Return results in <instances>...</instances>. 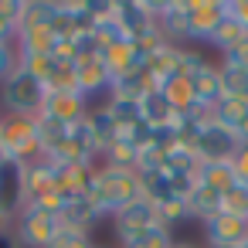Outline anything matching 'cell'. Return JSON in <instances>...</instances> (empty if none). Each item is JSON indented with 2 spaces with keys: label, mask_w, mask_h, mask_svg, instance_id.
<instances>
[{
  "label": "cell",
  "mask_w": 248,
  "mask_h": 248,
  "mask_svg": "<svg viewBox=\"0 0 248 248\" xmlns=\"http://www.w3.org/2000/svg\"><path fill=\"white\" fill-rule=\"evenodd\" d=\"M245 112H248V99H228V95H221V102L211 109V116H214L221 126H228V129H234Z\"/></svg>",
  "instance_id": "obj_33"
},
{
  "label": "cell",
  "mask_w": 248,
  "mask_h": 248,
  "mask_svg": "<svg viewBox=\"0 0 248 248\" xmlns=\"http://www.w3.org/2000/svg\"><path fill=\"white\" fill-rule=\"evenodd\" d=\"M180 48L184 45H163V48H156L150 58H146V65H143V72L150 75V82L160 89L163 82H170V78H177L180 75Z\"/></svg>",
  "instance_id": "obj_15"
},
{
  "label": "cell",
  "mask_w": 248,
  "mask_h": 248,
  "mask_svg": "<svg viewBox=\"0 0 248 248\" xmlns=\"http://www.w3.org/2000/svg\"><path fill=\"white\" fill-rule=\"evenodd\" d=\"M48 119L62 123V126H75L89 116V102L78 89H48L45 95V109H41Z\"/></svg>",
  "instance_id": "obj_8"
},
{
  "label": "cell",
  "mask_w": 248,
  "mask_h": 248,
  "mask_svg": "<svg viewBox=\"0 0 248 248\" xmlns=\"http://www.w3.org/2000/svg\"><path fill=\"white\" fill-rule=\"evenodd\" d=\"M156 221L163 224V228H177V224H184V221H190V207H187V201L184 197H167V201H160L156 204Z\"/></svg>",
  "instance_id": "obj_29"
},
{
  "label": "cell",
  "mask_w": 248,
  "mask_h": 248,
  "mask_svg": "<svg viewBox=\"0 0 248 248\" xmlns=\"http://www.w3.org/2000/svg\"><path fill=\"white\" fill-rule=\"evenodd\" d=\"M24 190H28V201H38L41 194L55 190V167L45 156L24 163Z\"/></svg>",
  "instance_id": "obj_19"
},
{
  "label": "cell",
  "mask_w": 248,
  "mask_h": 248,
  "mask_svg": "<svg viewBox=\"0 0 248 248\" xmlns=\"http://www.w3.org/2000/svg\"><path fill=\"white\" fill-rule=\"evenodd\" d=\"M228 17L248 31V0H228Z\"/></svg>",
  "instance_id": "obj_41"
},
{
  "label": "cell",
  "mask_w": 248,
  "mask_h": 248,
  "mask_svg": "<svg viewBox=\"0 0 248 248\" xmlns=\"http://www.w3.org/2000/svg\"><path fill=\"white\" fill-rule=\"evenodd\" d=\"M24 0H0V41H14L21 24Z\"/></svg>",
  "instance_id": "obj_34"
},
{
  "label": "cell",
  "mask_w": 248,
  "mask_h": 248,
  "mask_svg": "<svg viewBox=\"0 0 248 248\" xmlns=\"http://www.w3.org/2000/svg\"><path fill=\"white\" fill-rule=\"evenodd\" d=\"M106 109H109V116L119 123V129L123 126H133V123H140V102H123V99H106Z\"/></svg>",
  "instance_id": "obj_35"
},
{
  "label": "cell",
  "mask_w": 248,
  "mask_h": 248,
  "mask_svg": "<svg viewBox=\"0 0 248 248\" xmlns=\"http://www.w3.org/2000/svg\"><path fill=\"white\" fill-rule=\"evenodd\" d=\"M160 92H163V99L170 102V109H173V112H187L190 106H197V102H194V89H190V78H187V75H177V78L163 82V85H160Z\"/></svg>",
  "instance_id": "obj_27"
},
{
  "label": "cell",
  "mask_w": 248,
  "mask_h": 248,
  "mask_svg": "<svg viewBox=\"0 0 248 248\" xmlns=\"http://www.w3.org/2000/svg\"><path fill=\"white\" fill-rule=\"evenodd\" d=\"M7 160V153H4V140H0V163H4Z\"/></svg>",
  "instance_id": "obj_46"
},
{
  "label": "cell",
  "mask_w": 248,
  "mask_h": 248,
  "mask_svg": "<svg viewBox=\"0 0 248 248\" xmlns=\"http://www.w3.org/2000/svg\"><path fill=\"white\" fill-rule=\"evenodd\" d=\"M150 89H156L150 82V75L140 68V72H129L123 78H112V89H109V99H123V102H140Z\"/></svg>",
  "instance_id": "obj_21"
},
{
  "label": "cell",
  "mask_w": 248,
  "mask_h": 248,
  "mask_svg": "<svg viewBox=\"0 0 248 248\" xmlns=\"http://www.w3.org/2000/svg\"><path fill=\"white\" fill-rule=\"evenodd\" d=\"M217 62H228V65H241V68H248V34H245L231 51H224Z\"/></svg>",
  "instance_id": "obj_39"
},
{
  "label": "cell",
  "mask_w": 248,
  "mask_h": 248,
  "mask_svg": "<svg viewBox=\"0 0 248 248\" xmlns=\"http://www.w3.org/2000/svg\"><path fill=\"white\" fill-rule=\"evenodd\" d=\"M55 11H58V0H24V11H21V24H17V31L51 28Z\"/></svg>",
  "instance_id": "obj_22"
},
{
  "label": "cell",
  "mask_w": 248,
  "mask_h": 248,
  "mask_svg": "<svg viewBox=\"0 0 248 248\" xmlns=\"http://www.w3.org/2000/svg\"><path fill=\"white\" fill-rule=\"evenodd\" d=\"M0 140H4V153L11 160H21V163L41 160L38 129H34V119H28V116L0 112Z\"/></svg>",
  "instance_id": "obj_3"
},
{
  "label": "cell",
  "mask_w": 248,
  "mask_h": 248,
  "mask_svg": "<svg viewBox=\"0 0 248 248\" xmlns=\"http://www.w3.org/2000/svg\"><path fill=\"white\" fill-rule=\"evenodd\" d=\"M217 75H221V92L228 99H248V68L217 62Z\"/></svg>",
  "instance_id": "obj_26"
},
{
  "label": "cell",
  "mask_w": 248,
  "mask_h": 248,
  "mask_svg": "<svg viewBox=\"0 0 248 248\" xmlns=\"http://www.w3.org/2000/svg\"><path fill=\"white\" fill-rule=\"evenodd\" d=\"M95 248H102V245H95Z\"/></svg>",
  "instance_id": "obj_49"
},
{
  "label": "cell",
  "mask_w": 248,
  "mask_h": 248,
  "mask_svg": "<svg viewBox=\"0 0 248 248\" xmlns=\"http://www.w3.org/2000/svg\"><path fill=\"white\" fill-rule=\"evenodd\" d=\"M55 167V190L65 197H82L92 187L99 163H51Z\"/></svg>",
  "instance_id": "obj_13"
},
{
  "label": "cell",
  "mask_w": 248,
  "mask_h": 248,
  "mask_svg": "<svg viewBox=\"0 0 248 248\" xmlns=\"http://www.w3.org/2000/svg\"><path fill=\"white\" fill-rule=\"evenodd\" d=\"M228 17V0H187V45H207Z\"/></svg>",
  "instance_id": "obj_5"
},
{
  "label": "cell",
  "mask_w": 248,
  "mask_h": 248,
  "mask_svg": "<svg viewBox=\"0 0 248 248\" xmlns=\"http://www.w3.org/2000/svg\"><path fill=\"white\" fill-rule=\"evenodd\" d=\"M197 180L207 184V187H214V190H221V194H228V190L238 184L231 160H211V163H201V167H197Z\"/></svg>",
  "instance_id": "obj_23"
},
{
  "label": "cell",
  "mask_w": 248,
  "mask_h": 248,
  "mask_svg": "<svg viewBox=\"0 0 248 248\" xmlns=\"http://www.w3.org/2000/svg\"><path fill=\"white\" fill-rule=\"evenodd\" d=\"M109 221H112V234H116V241H119V245L160 224V221H156V204H153V201H146V197H136L133 204L119 207Z\"/></svg>",
  "instance_id": "obj_7"
},
{
  "label": "cell",
  "mask_w": 248,
  "mask_h": 248,
  "mask_svg": "<svg viewBox=\"0 0 248 248\" xmlns=\"http://www.w3.org/2000/svg\"><path fill=\"white\" fill-rule=\"evenodd\" d=\"M173 248H201V245H194V241H173Z\"/></svg>",
  "instance_id": "obj_45"
},
{
  "label": "cell",
  "mask_w": 248,
  "mask_h": 248,
  "mask_svg": "<svg viewBox=\"0 0 248 248\" xmlns=\"http://www.w3.org/2000/svg\"><path fill=\"white\" fill-rule=\"evenodd\" d=\"M197 167H201V156L187 143H177V146H170L163 153V170L167 173H190V177H197Z\"/></svg>",
  "instance_id": "obj_25"
},
{
  "label": "cell",
  "mask_w": 248,
  "mask_h": 248,
  "mask_svg": "<svg viewBox=\"0 0 248 248\" xmlns=\"http://www.w3.org/2000/svg\"><path fill=\"white\" fill-rule=\"evenodd\" d=\"M102 65L109 68L112 78H123V75H129V72H140V68L146 65V58H143L140 48L126 38V41H119V45L102 48Z\"/></svg>",
  "instance_id": "obj_14"
},
{
  "label": "cell",
  "mask_w": 248,
  "mask_h": 248,
  "mask_svg": "<svg viewBox=\"0 0 248 248\" xmlns=\"http://www.w3.org/2000/svg\"><path fill=\"white\" fill-rule=\"evenodd\" d=\"M136 197H143L136 170H123V167H109V163L95 167V177H92V187H89V201L99 207L102 217H112L119 207L133 204Z\"/></svg>",
  "instance_id": "obj_1"
},
{
  "label": "cell",
  "mask_w": 248,
  "mask_h": 248,
  "mask_svg": "<svg viewBox=\"0 0 248 248\" xmlns=\"http://www.w3.org/2000/svg\"><path fill=\"white\" fill-rule=\"evenodd\" d=\"M140 119H143L150 129H160V126H170V123H173V109H170V102L163 99L160 89H150V92L140 99Z\"/></svg>",
  "instance_id": "obj_20"
},
{
  "label": "cell",
  "mask_w": 248,
  "mask_h": 248,
  "mask_svg": "<svg viewBox=\"0 0 248 248\" xmlns=\"http://www.w3.org/2000/svg\"><path fill=\"white\" fill-rule=\"evenodd\" d=\"M28 204V190H24V163L21 160H4L0 163V207H7L11 214H17Z\"/></svg>",
  "instance_id": "obj_12"
},
{
  "label": "cell",
  "mask_w": 248,
  "mask_h": 248,
  "mask_svg": "<svg viewBox=\"0 0 248 248\" xmlns=\"http://www.w3.org/2000/svg\"><path fill=\"white\" fill-rule=\"evenodd\" d=\"M224 248H241V245H224Z\"/></svg>",
  "instance_id": "obj_47"
},
{
  "label": "cell",
  "mask_w": 248,
  "mask_h": 248,
  "mask_svg": "<svg viewBox=\"0 0 248 248\" xmlns=\"http://www.w3.org/2000/svg\"><path fill=\"white\" fill-rule=\"evenodd\" d=\"M75 89L85 95L89 109H92V106H102V102L109 99L112 75H109V68L102 65V58H92V62L75 65Z\"/></svg>",
  "instance_id": "obj_9"
},
{
  "label": "cell",
  "mask_w": 248,
  "mask_h": 248,
  "mask_svg": "<svg viewBox=\"0 0 248 248\" xmlns=\"http://www.w3.org/2000/svg\"><path fill=\"white\" fill-rule=\"evenodd\" d=\"M136 156H140V150H136L133 143H126L123 136H119L116 143H109V146L102 150L99 163H109V167H123V170H136Z\"/></svg>",
  "instance_id": "obj_28"
},
{
  "label": "cell",
  "mask_w": 248,
  "mask_h": 248,
  "mask_svg": "<svg viewBox=\"0 0 248 248\" xmlns=\"http://www.w3.org/2000/svg\"><path fill=\"white\" fill-rule=\"evenodd\" d=\"M140 190H143V197L153 201V204H160V201H167V197H177V194H173V177H170L163 167L143 170V173H140Z\"/></svg>",
  "instance_id": "obj_24"
},
{
  "label": "cell",
  "mask_w": 248,
  "mask_h": 248,
  "mask_svg": "<svg viewBox=\"0 0 248 248\" xmlns=\"http://www.w3.org/2000/svg\"><path fill=\"white\" fill-rule=\"evenodd\" d=\"M0 248H21V241L14 238V231H4V234H0Z\"/></svg>",
  "instance_id": "obj_44"
},
{
  "label": "cell",
  "mask_w": 248,
  "mask_h": 248,
  "mask_svg": "<svg viewBox=\"0 0 248 248\" xmlns=\"http://www.w3.org/2000/svg\"><path fill=\"white\" fill-rule=\"evenodd\" d=\"M58 221H62V228L92 231V228L102 221V214H99V207L89 201V194H82V197H68V201H65V207H62V214H58Z\"/></svg>",
  "instance_id": "obj_16"
},
{
  "label": "cell",
  "mask_w": 248,
  "mask_h": 248,
  "mask_svg": "<svg viewBox=\"0 0 248 248\" xmlns=\"http://www.w3.org/2000/svg\"><path fill=\"white\" fill-rule=\"evenodd\" d=\"M204 238H207V248L245 245V238H248V217H238V214L221 211L217 217L204 221Z\"/></svg>",
  "instance_id": "obj_11"
},
{
  "label": "cell",
  "mask_w": 248,
  "mask_h": 248,
  "mask_svg": "<svg viewBox=\"0 0 248 248\" xmlns=\"http://www.w3.org/2000/svg\"><path fill=\"white\" fill-rule=\"evenodd\" d=\"M17 48H14V41H0V85H4L14 72H17Z\"/></svg>",
  "instance_id": "obj_38"
},
{
  "label": "cell",
  "mask_w": 248,
  "mask_h": 248,
  "mask_svg": "<svg viewBox=\"0 0 248 248\" xmlns=\"http://www.w3.org/2000/svg\"><path fill=\"white\" fill-rule=\"evenodd\" d=\"M241 248H248V238H245V245H241Z\"/></svg>",
  "instance_id": "obj_48"
},
{
  "label": "cell",
  "mask_w": 248,
  "mask_h": 248,
  "mask_svg": "<svg viewBox=\"0 0 248 248\" xmlns=\"http://www.w3.org/2000/svg\"><path fill=\"white\" fill-rule=\"evenodd\" d=\"M221 201H224V194L221 190H214V187H207V184H194V190L187 194V207H190V217H197L201 224L204 221H211V217H217L221 214Z\"/></svg>",
  "instance_id": "obj_18"
},
{
  "label": "cell",
  "mask_w": 248,
  "mask_h": 248,
  "mask_svg": "<svg viewBox=\"0 0 248 248\" xmlns=\"http://www.w3.org/2000/svg\"><path fill=\"white\" fill-rule=\"evenodd\" d=\"M17 62H21L24 72H31V75L41 78L45 85H48V82L55 78V72L62 68V58H58V55H31V58H17Z\"/></svg>",
  "instance_id": "obj_32"
},
{
  "label": "cell",
  "mask_w": 248,
  "mask_h": 248,
  "mask_svg": "<svg viewBox=\"0 0 248 248\" xmlns=\"http://www.w3.org/2000/svg\"><path fill=\"white\" fill-rule=\"evenodd\" d=\"M14 217H17V214H11L7 207H0V234H4V231H14Z\"/></svg>",
  "instance_id": "obj_43"
},
{
  "label": "cell",
  "mask_w": 248,
  "mask_h": 248,
  "mask_svg": "<svg viewBox=\"0 0 248 248\" xmlns=\"http://www.w3.org/2000/svg\"><path fill=\"white\" fill-rule=\"evenodd\" d=\"M245 34H248V31H245V28H241L238 21H231V17H224V21L217 24V31H214V38H211L207 45H211V48H214L217 55H224V51H231V48H234V45H238V41H241Z\"/></svg>",
  "instance_id": "obj_30"
},
{
  "label": "cell",
  "mask_w": 248,
  "mask_h": 248,
  "mask_svg": "<svg viewBox=\"0 0 248 248\" xmlns=\"http://www.w3.org/2000/svg\"><path fill=\"white\" fill-rule=\"evenodd\" d=\"M190 89H194V102L204 109H214L221 102V75H217V62H207L201 72L190 75Z\"/></svg>",
  "instance_id": "obj_17"
},
{
  "label": "cell",
  "mask_w": 248,
  "mask_h": 248,
  "mask_svg": "<svg viewBox=\"0 0 248 248\" xmlns=\"http://www.w3.org/2000/svg\"><path fill=\"white\" fill-rule=\"evenodd\" d=\"M45 95H48V85L17 65V72L0 85V112L34 119L45 109Z\"/></svg>",
  "instance_id": "obj_2"
},
{
  "label": "cell",
  "mask_w": 248,
  "mask_h": 248,
  "mask_svg": "<svg viewBox=\"0 0 248 248\" xmlns=\"http://www.w3.org/2000/svg\"><path fill=\"white\" fill-rule=\"evenodd\" d=\"M231 133L238 136V143H241V146H248V112L241 116V123H238V126H234Z\"/></svg>",
  "instance_id": "obj_42"
},
{
  "label": "cell",
  "mask_w": 248,
  "mask_h": 248,
  "mask_svg": "<svg viewBox=\"0 0 248 248\" xmlns=\"http://www.w3.org/2000/svg\"><path fill=\"white\" fill-rule=\"evenodd\" d=\"M221 211H228V214H238V217H248V187L234 184V187L224 194V201H221Z\"/></svg>",
  "instance_id": "obj_36"
},
{
  "label": "cell",
  "mask_w": 248,
  "mask_h": 248,
  "mask_svg": "<svg viewBox=\"0 0 248 248\" xmlns=\"http://www.w3.org/2000/svg\"><path fill=\"white\" fill-rule=\"evenodd\" d=\"M58 231L62 221L38 204H24L14 217V238L21 241V248H48L58 238Z\"/></svg>",
  "instance_id": "obj_4"
},
{
  "label": "cell",
  "mask_w": 248,
  "mask_h": 248,
  "mask_svg": "<svg viewBox=\"0 0 248 248\" xmlns=\"http://www.w3.org/2000/svg\"><path fill=\"white\" fill-rule=\"evenodd\" d=\"M231 167H234V177H238V184H241V187H248V146H238V153H234Z\"/></svg>",
  "instance_id": "obj_40"
},
{
  "label": "cell",
  "mask_w": 248,
  "mask_h": 248,
  "mask_svg": "<svg viewBox=\"0 0 248 248\" xmlns=\"http://www.w3.org/2000/svg\"><path fill=\"white\" fill-rule=\"evenodd\" d=\"M238 136L228 129V126H221L217 119H207L201 129H197V136H194V153L201 156V163H211V160H234V153H238Z\"/></svg>",
  "instance_id": "obj_6"
},
{
  "label": "cell",
  "mask_w": 248,
  "mask_h": 248,
  "mask_svg": "<svg viewBox=\"0 0 248 248\" xmlns=\"http://www.w3.org/2000/svg\"><path fill=\"white\" fill-rule=\"evenodd\" d=\"M48 248H95L92 245V238H89V231H75V228H62L58 231V238L48 245Z\"/></svg>",
  "instance_id": "obj_37"
},
{
  "label": "cell",
  "mask_w": 248,
  "mask_h": 248,
  "mask_svg": "<svg viewBox=\"0 0 248 248\" xmlns=\"http://www.w3.org/2000/svg\"><path fill=\"white\" fill-rule=\"evenodd\" d=\"M116 21H119V28L126 31L129 41L156 31V14H153L150 0H119L116 4Z\"/></svg>",
  "instance_id": "obj_10"
},
{
  "label": "cell",
  "mask_w": 248,
  "mask_h": 248,
  "mask_svg": "<svg viewBox=\"0 0 248 248\" xmlns=\"http://www.w3.org/2000/svg\"><path fill=\"white\" fill-rule=\"evenodd\" d=\"M173 231L170 228H163V224H156V228H150V231H143V234H136V238H129V241H123L119 248H173Z\"/></svg>",
  "instance_id": "obj_31"
}]
</instances>
